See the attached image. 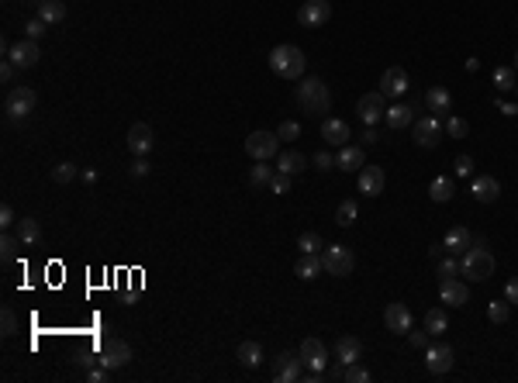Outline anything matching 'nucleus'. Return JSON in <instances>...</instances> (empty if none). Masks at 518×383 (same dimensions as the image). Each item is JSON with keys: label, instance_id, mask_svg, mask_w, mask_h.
I'll return each instance as SVG.
<instances>
[{"label": "nucleus", "instance_id": "45", "mask_svg": "<svg viewBox=\"0 0 518 383\" xmlns=\"http://www.w3.org/2000/svg\"><path fill=\"white\" fill-rule=\"evenodd\" d=\"M45 32H49V25H45L42 18H35V21H28V25H25V39H32V42H39Z\"/></svg>", "mask_w": 518, "mask_h": 383}, {"label": "nucleus", "instance_id": "57", "mask_svg": "<svg viewBox=\"0 0 518 383\" xmlns=\"http://www.w3.org/2000/svg\"><path fill=\"white\" fill-rule=\"evenodd\" d=\"M497 111H501L504 118H515V114H518V107H515V104H497Z\"/></svg>", "mask_w": 518, "mask_h": 383}, {"label": "nucleus", "instance_id": "46", "mask_svg": "<svg viewBox=\"0 0 518 383\" xmlns=\"http://www.w3.org/2000/svg\"><path fill=\"white\" fill-rule=\"evenodd\" d=\"M446 132H449L453 138H466V132H470V125H466L463 118H449V121H446Z\"/></svg>", "mask_w": 518, "mask_h": 383}, {"label": "nucleus", "instance_id": "52", "mask_svg": "<svg viewBox=\"0 0 518 383\" xmlns=\"http://www.w3.org/2000/svg\"><path fill=\"white\" fill-rule=\"evenodd\" d=\"M504 297H508V304H511V307L518 304V276H511V280L504 283Z\"/></svg>", "mask_w": 518, "mask_h": 383}, {"label": "nucleus", "instance_id": "25", "mask_svg": "<svg viewBox=\"0 0 518 383\" xmlns=\"http://www.w3.org/2000/svg\"><path fill=\"white\" fill-rule=\"evenodd\" d=\"M301 169H308V159L298 152V149H287L277 156V173H287V176H298Z\"/></svg>", "mask_w": 518, "mask_h": 383}, {"label": "nucleus", "instance_id": "43", "mask_svg": "<svg viewBox=\"0 0 518 383\" xmlns=\"http://www.w3.org/2000/svg\"><path fill=\"white\" fill-rule=\"evenodd\" d=\"M342 380H349V383H370V369H366V366H360V362H349Z\"/></svg>", "mask_w": 518, "mask_h": 383}, {"label": "nucleus", "instance_id": "11", "mask_svg": "<svg viewBox=\"0 0 518 383\" xmlns=\"http://www.w3.org/2000/svg\"><path fill=\"white\" fill-rule=\"evenodd\" d=\"M8 59H11L18 70H32V66H39V59H42V49H39V42H32V39H21V42L8 45Z\"/></svg>", "mask_w": 518, "mask_h": 383}, {"label": "nucleus", "instance_id": "39", "mask_svg": "<svg viewBox=\"0 0 518 383\" xmlns=\"http://www.w3.org/2000/svg\"><path fill=\"white\" fill-rule=\"evenodd\" d=\"M52 180H56L59 187L73 183V180H76V166H73V163H56V166H52Z\"/></svg>", "mask_w": 518, "mask_h": 383}, {"label": "nucleus", "instance_id": "20", "mask_svg": "<svg viewBox=\"0 0 518 383\" xmlns=\"http://www.w3.org/2000/svg\"><path fill=\"white\" fill-rule=\"evenodd\" d=\"M439 297H442V304H449V307H463V304L470 300V290H466L463 280L449 276V280L439 283Z\"/></svg>", "mask_w": 518, "mask_h": 383}, {"label": "nucleus", "instance_id": "23", "mask_svg": "<svg viewBox=\"0 0 518 383\" xmlns=\"http://www.w3.org/2000/svg\"><path fill=\"white\" fill-rule=\"evenodd\" d=\"M360 355H363V342H360L356 335H342V338L335 342V359H339L342 366L360 362Z\"/></svg>", "mask_w": 518, "mask_h": 383}, {"label": "nucleus", "instance_id": "26", "mask_svg": "<svg viewBox=\"0 0 518 383\" xmlns=\"http://www.w3.org/2000/svg\"><path fill=\"white\" fill-rule=\"evenodd\" d=\"M425 104H428V111H435V118H446L449 107H453V97H449L446 87H432V90L425 94Z\"/></svg>", "mask_w": 518, "mask_h": 383}, {"label": "nucleus", "instance_id": "2", "mask_svg": "<svg viewBox=\"0 0 518 383\" xmlns=\"http://www.w3.org/2000/svg\"><path fill=\"white\" fill-rule=\"evenodd\" d=\"M270 70L280 80H301L308 70V59L298 45H277V49H270Z\"/></svg>", "mask_w": 518, "mask_h": 383}, {"label": "nucleus", "instance_id": "16", "mask_svg": "<svg viewBox=\"0 0 518 383\" xmlns=\"http://www.w3.org/2000/svg\"><path fill=\"white\" fill-rule=\"evenodd\" d=\"M298 352H301V359H304V366H308V369H318V373H325L329 352H325V342H322V338H304Z\"/></svg>", "mask_w": 518, "mask_h": 383}, {"label": "nucleus", "instance_id": "6", "mask_svg": "<svg viewBox=\"0 0 518 383\" xmlns=\"http://www.w3.org/2000/svg\"><path fill=\"white\" fill-rule=\"evenodd\" d=\"M35 104H39V94L32 87H14L8 94V101H4V111H8V118L18 121V118H28L35 111Z\"/></svg>", "mask_w": 518, "mask_h": 383}, {"label": "nucleus", "instance_id": "10", "mask_svg": "<svg viewBox=\"0 0 518 383\" xmlns=\"http://www.w3.org/2000/svg\"><path fill=\"white\" fill-rule=\"evenodd\" d=\"M329 18H332V4H329V0H304L301 11H298V21L304 28H325Z\"/></svg>", "mask_w": 518, "mask_h": 383}, {"label": "nucleus", "instance_id": "50", "mask_svg": "<svg viewBox=\"0 0 518 383\" xmlns=\"http://www.w3.org/2000/svg\"><path fill=\"white\" fill-rule=\"evenodd\" d=\"M11 225H18V218H14V207L4 204L0 207V228H11Z\"/></svg>", "mask_w": 518, "mask_h": 383}, {"label": "nucleus", "instance_id": "48", "mask_svg": "<svg viewBox=\"0 0 518 383\" xmlns=\"http://www.w3.org/2000/svg\"><path fill=\"white\" fill-rule=\"evenodd\" d=\"M149 169H152V163H149L145 156H135V163L128 166V173H132V176H149Z\"/></svg>", "mask_w": 518, "mask_h": 383}, {"label": "nucleus", "instance_id": "17", "mask_svg": "<svg viewBox=\"0 0 518 383\" xmlns=\"http://www.w3.org/2000/svg\"><path fill=\"white\" fill-rule=\"evenodd\" d=\"M408 87H411V83H408V73H404L401 66H391V70L380 76V94H384V97H404Z\"/></svg>", "mask_w": 518, "mask_h": 383}, {"label": "nucleus", "instance_id": "42", "mask_svg": "<svg viewBox=\"0 0 518 383\" xmlns=\"http://www.w3.org/2000/svg\"><path fill=\"white\" fill-rule=\"evenodd\" d=\"M0 328H4V338L18 335V314H14L11 307H4V311H0Z\"/></svg>", "mask_w": 518, "mask_h": 383}, {"label": "nucleus", "instance_id": "14", "mask_svg": "<svg viewBox=\"0 0 518 383\" xmlns=\"http://www.w3.org/2000/svg\"><path fill=\"white\" fill-rule=\"evenodd\" d=\"M152 145H156V135H152V128L145 121H138V125L128 128V149H132V156H149Z\"/></svg>", "mask_w": 518, "mask_h": 383}, {"label": "nucleus", "instance_id": "32", "mask_svg": "<svg viewBox=\"0 0 518 383\" xmlns=\"http://www.w3.org/2000/svg\"><path fill=\"white\" fill-rule=\"evenodd\" d=\"M494 87H497L501 94L518 90V73H515V66H497V70H494Z\"/></svg>", "mask_w": 518, "mask_h": 383}, {"label": "nucleus", "instance_id": "49", "mask_svg": "<svg viewBox=\"0 0 518 383\" xmlns=\"http://www.w3.org/2000/svg\"><path fill=\"white\" fill-rule=\"evenodd\" d=\"M453 169H456V176H459V180H466V176L473 173V159H470V156H459V159L453 163Z\"/></svg>", "mask_w": 518, "mask_h": 383}, {"label": "nucleus", "instance_id": "9", "mask_svg": "<svg viewBox=\"0 0 518 383\" xmlns=\"http://www.w3.org/2000/svg\"><path fill=\"white\" fill-rule=\"evenodd\" d=\"M101 366H107V369H121V366H128L132 362V345L125 342V338H107L104 342V349H101V359H97Z\"/></svg>", "mask_w": 518, "mask_h": 383}, {"label": "nucleus", "instance_id": "15", "mask_svg": "<svg viewBox=\"0 0 518 383\" xmlns=\"http://www.w3.org/2000/svg\"><path fill=\"white\" fill-rule=\"evenodd\" d=\"M411 307L408 304H387V311H384V324H387V331H397V335H408L411 331Z\"/></svg>", "mask_w": 518, "mask_h": 383}, {"label": "nucleus", "instance_id": "59", "mask_svg": "<svg viewBox=\"0 0 518 383\" xmlns=\"http://www.w3.org/2000/svg\"><path fill=\"white\" fill-rule=\"evenodd\" d=\"M35 4H45V0H35Z\"/></svg>", "mask_w": 518, "mask_h": 383}, {"label": "nucleus", "instance_id": "53", "mask_svg": "<svg viewBox=\"0 0 518 383\" xmlns=\"http://www.w3.org/2000/svg\"><path fill=\"white\" fill-rule=\"evenodd\" d=\"M14 70H18V66H14L11 59H4V63H0V80L11 83V80H14Z\"/></svg>", "mask_w": 518, "mask_h": 383}, {"label": "nucleus", "instance_id": "37", "mask_svg": "<svg viewBox=\"0 0 518 383\" xmlns=\"http://www.w3.org/2000/svg\"><path fill=\"white\" fill-rule=\"evenodd\" d=\"M487 318H490L494 324H504V321L511 318V304H508V297H504V300H490V304H487Z\"/></svg>", "mask_w": 518, "mask_h": 383}, {"label": "nucleus", "instance_id": "27", "mask_svg": "<svg viewBox=\"0 0 518 383\" xmlns=\"http://www.w3.org/2000/svg\"><path fill=\"white\" fill-rule=\"evenodd\" d=\"M235 359H238L242 366L256 369L259 362H263V345H259V342H238V349H235Z\"/></svg>", "mask_w": 518, "mask_h": 383}, {"label": "nucleus", "instance_id": "56", "mask_svg": "<svg viewBox=\"0 0 518 383\" xmlns=\"http://www.w3.org/2000/svg\"><path fill=\"white\" fill-rule=\"evenodd\" d=\"M377 142H380V135H377V132H373V125H370V128L363 132V145H377Z\"/></svg>", "mask_w": 518, "mask_h": 383}, {"label": "nucleus", "instance_id": "24", "mask_svg": "<svg viewBox=\"0 0 518 383\" xmlns=\"http://www.w3.org/2000/svg\"><path fill=\"white\" fill-rule=\"evenodd\" d=\"M325 269V262H322V252H301V259L294 262V273H298V280H318V273Z\"/></svg>", "mask_w": 518, "mask_h": 383}, {"label": "nucleus", "instance_id": "44", "mask_svg": "<svg viewBox=\"0 0 518 383\" xmlns=\"http://www.w3.org/2000/svg\"><path fill=\"white\" fill-rule=\"evenodd\" d=\"M277 135H280V142H298V138H301V125H298V121H284V125L277 128Z\"/></svg>", "mask_w": 518, "mask_h": 383}, {"label": "nucleus", "instance_id": "7", "mask_svg": "<svg viewBox=\"0 0 518 383\" xmlns=\"http://www.w3.org/2000/svg\"><path fill=\"white\" fill-rule=\"evenodd\" d=\"M301 366H304L301 352H280V355L273 359V380H277V383H298V380L304 376Z\"/></svg>", "mask_w": 518, "mask_h": 383}, {"label": "nucleus", "instance_id": "3", "mask_svg": "<svg viewBox=\"0 0 518 383\" xmlns=\"http://www.w3.org/2000/svg\"><path fill=\"white\" fill-rule=\"evenodd\" d=\"M459 273H463V280H470V283H484V280L494 276V256H490L487 249H480V245H470V249L459 256Z\"/></svg>", "mask_w": 518, "mask_h": 383}, {"label": "nucleus", "instance_id": "38", "mask_svg": "<svg viewBox=\"0 0 518 383\" xmlns=\"http://www.w3.org/2000/svg\"><path fill=\"white\" fill-rule=\"evenodd\" d=\"M425 331L428 335H442L446 331V311H439V307L425 311Z\"/></svg>", "mask_w": 518, "mask_h": 383}, {"label": "nucleus", "instance_id": "41", "mask_svg": "<svg viewBox=\"0 0 518 383\" xmlns=\"http://www.w3.org/2000/svg\"><path fill=\"white\" fill-rule=\"evenodd\" d=\"M298 249L311 256V252H322L325 245H322V235H315V231H304V235L298 238Z\"/></svg>", "mask_w": 518, "mask_h": 383}, {"label": "nucleus", "instance_id": "40", "mask_svg": "<svg viewBox=\"0 0 518 383\" xmlns=\"http://www.w3.org/2000/svg\"><path fill=\"white\" fill-rule=\"evenodd\" d=\"M439 276H442V280H449V276H459V256H449V252H442V256H439Z\"/></svg>", "mask_w": 518, "mask_h": 383}, {"label": "nucleus", "instance_id": "33", "mask_svg": "<svg viewBox=\"0 0 518 383\" xmlns=\"http://www.w3.org/2000/svg\"><path fill=\"white\" fill-rule=\"evenodd\" d=\"M277 173H273V166H270V159H259V166H252L249 169V187H270V180H273Z\"/></svg>", "mask_w": 518, "mask_h": 383}, {"label": "nucleus", "instance_id": "19", "mask_svg": "<svg viewBox=\"0 0 518 383\" xmlns=\"http://www.w3.org/2000/svg\"><path fill=\"white\" fill-rule=\"evenodd\" d=\"M470 245H473V235H470V228H463V225H453V228L446 231V238H442V252H449V256H463Z\"/></svg>", "mask_w": 518, "mask_h": 383}, {"label": "nucleus", "instance_id": "22", "mask_svg": "<svg viewBox=\"0 0 518 383\" xmlns=\"http://www.w3.org/2000/svg\"><path fill=\"white\" fill-rule=\"evenodd\" d=\"M470 194H473L480 204H494V200L501 197V183H497L494 176H473V183H470Z\"/></svg>", "mask_w": 518, "mask_h": 383}, {"label": "nucleus", "instance_id": "13", "mask_svg": "<svg viewBox=\"0 0 518 383\" xmlns=\"http://www.w3.org/2000/svg\"><path fill=\"white\" fill-rule=\"evenodd\" d=\"M453 362H456V359H453V349H449V345H442V342H439V345H428V349H425V366H428V373H432V376L449 373V369H453Z\"/></svg>", "mask_w": 518, "mask_h": 383}, {"label": "nucleus", "instance_id": "55", "mask_svg": "<svg viewBox=\"0 0 518 383\" xmlns=\"http://www.w3.org/2000/svg\"><path fill=\"white\" fill-rule=\"evenodd\" d=\"M87 380H90V383H104V380H107V366H101V369H90V373H87Z\"/></svg>", "mask_w": 518, "mask_h": 383}, {"label": "nucleus", "instance_id": "35", "mask_svg": "<svg viewBox=\"0 0 518 383\" xmlns=\"http://www.w3.org/2000/svg\"><path fill=\"white\" fill-rule=\"evenodd\" d=\"M356 218H360V207H356L353 200H342L339 211H335V225H339V228H353Z\"/></svg>", "mask_w": 518, "mask_h": 383}, {"label": "nucleus", "instance_id": "4", "mask_svg": "<svg viewBox=\"0 0 518 383\" xmlns=\"http://www.w3.org/2000/svg\"><path fill=\"white\" fill-rule=\"evenodd\" d=\"M245 156L249 159H277L280 156V135L277 132H252L245 138Z\"/></svg>", "mask_w": 518, "mask_h": 383}, {"label": "nucleus", "instance_id": "34", "mask_svg": "<svg viewBox=\"0 0 518 383\" xmlns=\"http://www.w3.org/2000/svg\"><path fill=\"white\" fill-rule=\"evenodd\" d=\"M18 238H21L25 245H35V242L42 238V225H39L35 218H21V221H18Z\"/></svg>", "mask_w": 518, "mask_h": 383}, {"label": "nucleus", "instance_id": "12", "mask_svg": "<svg viewBox=\"0 0 518 383\" xmlns=\"http://www.w3.org/2000/svg\"><path fill=\"white\" fill-rule=\"evenodd\" d=\"M387 97L380 94V90H373V94H363L360 97V104H356V114L366 121V125H377L384 114H387V104H384Z\"/></svg>", "mask_w": 518, "mask_h": 383}, {"label": "nucleus", "instance_id": "5", "mask_svg": "<svg viewBox=\"0 0 518 383\" xmlns=\"http://www.w3.org/2000/svg\"><path fill=\"white\" fill-rule=\"evenodd\" d=\"M322 262H325V273H329V276H349L353 266H356L353 249H346V245H325Z\"/></svg>", "mask_w": 518, "mask_h": 383}, {"label": "nucleus", "instance_id": "51", "mask_svg": "<svg viewBox=\"0 0 518 383\" xmlns=\"http://www.w3.org/2000/svg\"><path fill=\"white\" fill-rule=\"evenodd\" d=\"M408 342H411L415 349H428V331H415V328H411V331H408Z\"/></svg>", "mask_w": 518, "mask_h": 383}, {"label": "nucleus", "instance_id": "47", "mask_svg": "<svg viewBox=\"0 0 518 383\" xmlns=\"http://www.w3.org/2000/svg\"><path fill=\"white\" fill-rule=\"evenodd\" d=\"M291 180H294V176H287V173H277V176L270 180V190H273V194H291Z\"/></svg>", "mask_w": 518, "mask_h": 383}, {"label": "nucleus", "instance_id": "28", "mask_svg": "<svg viewBox=\"0 0 518 383\" xmlns=\"http://www.w3.org/2000/svg\"><path fill=\"white\" fill-rule=\"evenodd\" d=\"M366 166V156H363V149L360 145H342V152H339V169H346V173H360Z\"/></svg>", "mask_w": 518, "mask_h": 383}, {"label": "nucleus", "instance_id": "21", "mask_svg": "<svg viewBox=\"0 0 518 383\" xmlns=\"http://www.w3.org/2000/svg\"><path fill=\"white\" fill-rule=\"evenodd\" d=\"M322 138L329 142V145H335V149H342V145H349V125L342 121V118H325L322 121Z\"/></svg>", "mask_w": 518, "mask_h": 383}, {"label": "nucleus", "instance_id": "31", "mask_svg": "<svg viewBox=\"0 0 518 383\" xmlns=\"http://www.w3.org/2000/svg\"><path fill=\"white\" fill-rule=\"evenodd\" d=\"M384 121H387V125L397 132V128H408V125H415V114H411V107H404V104H394V107H387Z\"/></svg>", "mask_w": 518, "mask_h": 383}, {"label": "nucleus", "instance_id": "36", "mask_svg": "<svg viewBox=\"0 0 518 383\" xmlns=\"http://www.w3.org/2000/svg\"><path fill=\"white\" fill-rule=\"evenodd\" d=\"M21 245H25V242H21L18 235H4V238H0V259H4V262H14Z\"/></svg>", "mask_w": 518, "mask_h": 383}, {"label": "nucleus", "instance_id": "29", "mask_svg": "<svg viewBox=\"0 0 518 383\" xmlns=\"http://www.w3.org/2000/svg\"><path fill=\"white\" fill-rule=\"evenodd\" d=\"M453 194H456V183H453L449 176H435V180L428 183V197H432L435 204H449Z\"/></svg>", "mask_w": 518, "mask_h": 383}, {"label": "nucleus", "instance_id": "58", "mask_svg": "<svg viewBox=\"0 0 518 383\" xmlns=\"http://www.w3.org/2000/svg\"><path fill=\"white\" fill-rule=\"evenodd\" d=\"M515 73H518V52H515Z\"/></svg>", "mask_w": 518, "mask_h": 383}, {"label": "nucleus", "instance_id": "30", "mask_svg": "<svg viewBox=\"0 0 518 383\" xmlns=\"http://www.w3.org/2000/svg\"><path fill=\"white\" fill-rule=\"evenodd\" d=\"M39 18L45 25H59V21H66V4L63 0H45V4H39Z\"/></svg>", "mask_w": 518, "mask_h": 383}, {"label": "nucleus", "instance_id": "1", "mask_svg": "<svg viewBox=\"0 0 518 383\" xmlns=\"http://www.w3.org/2000/svg\"><path fill=\"white\" fill-rule=\"evenodd\" d=\"M294 97H298L301 111L311 114V118H325V111L332 107V94H329V87H325L318 76H301Z\"/></svg>", "mask_w": 518, "mask_h": 383}, {"label": "nucleus", "instance_id": "18", "mask_svg": "<svg viewBox=\"0 0 518 383\" xmlns=\"http://www.w3.org/2000/svg\"><path fill=\"white\" fill-rule=\"evenodd\" d=\"M384 187H387V176H384V169H380V166H363V169H360V194H366V197H380V194H384Z\"/></svg>", "mask_w": 518, "mask_h": 383}, {"label": "nucleus", "instance_id": "8", "mask_svg": "<svg viewBox=\"0 0 518 383\" xmlns=\"http://www.w3.org/2000/svg\"><path fill=\"white\" fill-rule=\"evenodd\" d=\"M439 135H442V121L432 114V118H418L411 125V138L418 149H435L439 145Z\"/></svg>", "mask_w": 518, "mask_h": 383}, {"label": "nucleus", "instance_id": "54", "mask_svg": "<svg viewBox=\"0 0 518 383\" xmlns=\"http://www.w3.org/2000/svg\"><path fill=\"white\" fill-rule=\"evenodd\" d=\"M315 166H318V169H322V173H329V169H332V166H335V159H332V156H329V152H318V156H315Z\"/></svg>", "mask_w": 518, "mask_h": 383}]
</instances>
